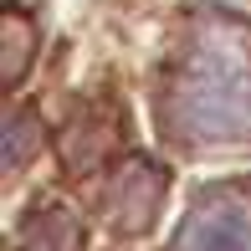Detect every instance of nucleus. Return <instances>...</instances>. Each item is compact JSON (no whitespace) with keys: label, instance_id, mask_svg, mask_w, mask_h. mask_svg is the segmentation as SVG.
<instances>
[{"label":"nucleus","instance_id":"5","mask_svg":"<svg viewBox=\"0 0 251 251\" xmlns=\"http://www.w3.org/2000/svg\"><path fill=\"white\" fill-rule=\"evenodd\" d=\"M5 56H10V82L21 77L26 67V31H21V16H10V41H5Z\"/></svg>","mask_w":251,"mask_h":251},{"label":"nucleus","instance_id":"4","mask_svg":"<svg viewBox=\"0 0 251 251\" xmlns=\"http://www.w3.org/2000/svg\"><path fill=\"white\" fill-rule=\"evenodd\" d=\"M21 251H77V226L67 210H47L26 226L21 236Z\"/></svg>","mask_w":251,"mask_h":251},{"label":"nucleus","instance_id":"2","mask_svg":"<svg viewBox=\"0 0 251 251\" xmlns=\"http://www.w3.org/2000/svg\"><path fill=\"white\" fill-rule=\"evenodd\" d=\"M175 251H251V200H241L236 190L195 200Z\"/></svg>","mask_w":251,"mask_h":251},{"label":"nucleus","instance_id":"3","mask_svg":"<svg viewBox=\"0 0 251 251\" xmlns=\"http://www.w3.org/2000/svg\"><path fill=\"white\" fill-rule=\"evenodd\" d=\"M159 200H164V175H159L154 164H144V159H133V164L118 169V179L108 185V195H102V205H108V221L118 226V231H149Z\"/></svg>","mask_w":251,"mask_h":251},{"label":"nucleus","instance_id":"1","mask_svg":"<svg viewBox=\"0 0 251 251\" xmlns=\"http://www.w3.org/2000/svg\"><path fill=\"white\" fill-rule=\"evenodd\" d=\"M169 128L185 144H226L251 128V56L226 26L195 36L169 87Z\"/></svg>","mask_w":251,"mask_h":251}]
</instances>
